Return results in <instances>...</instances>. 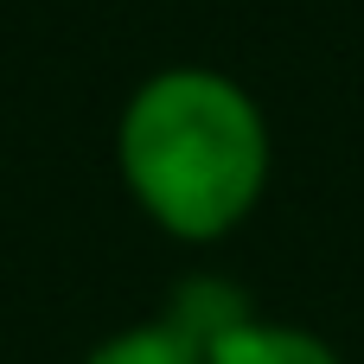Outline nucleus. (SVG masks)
<instances>
[{"label":"nucleus","mask_w":364,"mask_h":364,"mask_svg":"<svg viewBox=\"0 0 364 364\" xmlns=\"http://www.w3.org/2000/svg\"><path fill=\"white\" fill-rule=\"evenodd\" d=\"M122 179L134 205L186 243L237 230L269 186V122L224 70H160L122 109Z\"/></svg>","instance_id":"1"},{"label":"nucleus","mask_w":364,"mask_h":364,"mask_svg":"<svg viewBox=\"0 0 364 364\" xmlns=\"http://www.w3.org/2000/svg\"><path fill=\"white\" fill-rule=\"evenodd\" d=\"M250 320V301L230 282H186L166 307V320L128 326L115 339H102L83 364H205V352Z\"/></svg>","instance_id":"2"},{"label":"nucleus","mask_w":364,"mask_h":364,"mask_svg":"<svg viewBox=\"0 0 364 364\" xmlns=\"http://www.w3.org/2000/svg\"><path fill=\"white\" fill-rule=\"evenodd\" d=\"M205 364H339V352L326 346V339H314V333H301V326H275V320H243V326H230Z\"/></svg>","instance_id":"3"}]
</instances>
